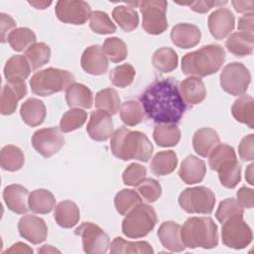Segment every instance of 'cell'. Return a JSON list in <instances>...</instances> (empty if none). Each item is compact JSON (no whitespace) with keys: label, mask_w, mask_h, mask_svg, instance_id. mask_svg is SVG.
I'll return each instance as SVG.
<instances>
[{"label":"cell","mask_w":254,"mask_h":254,"mask_svg":"<svg viewBox=\"0 0 254 254\" xmlns=\"http://www.w3.org/2000/svg\"><path fill=\"white\" fill-rule=\"evenodd\" d=\"M140 102L147 117L158 124L178 123L188 108L174 77L153 81L140 95Z\"/></svg>","instance_id":"cell-1"},{"label":"cell","mask_w":254,"mask_h":254,"mask_svg":"<svg viewBox=\"0 0 254 254\" xmlns=\"http://www.w3.org/2000/svg\"><path fill=\"white\" fill-rule=\"evenodd\" d=\"M112 154L122 160L148 162L153 154V145L148 137L140 131H131L122 126L116 129L110 140Z\"/></svg>","instance_id":"cell-2"},{"label":"cell","mask_w":254,"mask_h":254,"mask_svg":"<svg viewBox=\"0 0 254 254\" xmlns=\"http://www.w3.org/2000/svg\"><path fill=\"white\" fill-rule=\"evenodd\" d=\"M225 60V51L219 45H207L186 54L182 59V70L187 75L204 77L217 72Z\"/></svg>","instance_id":"cell-3"},{"label":"cell","mask_w":254,"mask_h":254,"mask_svg":"<svg viewBox=\"0 0 254 254\" xmlns=\"http://www.w3.org/2000/svg\"><path fill=\"white\" fill-rule=\"evenodd\" d=\"M181 239L188 248H215L218 244L217 225L208 216L189 217L181 228Z\"/></svg>","instance_id":"cell-4"},{"label":"cell","mask_w":254,"mask_h":254,"mask_svg":"<svg viewBox=\"0 0 254 254\" xmlns=\"http://www.w3.org/2000/svg\"><path fill=\"white\" fill-rule=\"evenodd\" d=\"M207 157L210 169L217 172L220 184L223 187L234 189L240 183L241 168L233 147L227 144H218Z\"/></svg>","instance_id":"cell-5"},{"label":"cell","mask_w":254,"mask_h":254,"mask_svg":"<svg viewBox=\"0 0 254 254\" xmlns=\"http://www.w3.org/2000/svg\"><path fill=\"white\" fill-rule=\"evenodd\" d=\"M74 82V75L65 69L48 67L35 72L30 79L32 92L40 96H49L66 89Z\"/></svg>","instance_id":"cell-6"},{"label":"cell","mask_w":254,"mask_h":254,"mask_svg":"<svg viewBox=\"0 0 254 254\" xmlns=\"http://www.w3.org/2000/svg\"><path fill=\"white\" fill-rule=\"evenodd\" d=\"M155 209L140 202L133 207L122 221V232L128 238H141L148 235L157 223Z\"/></svg>","instance_id":"cell-7"},{"label":"cell","mask_w":254,"mask_h":254,"mask_svg":"<svg viewBox=\"0 0 254 254\" xmlns=\"http://www.w3.org/2000/svg\"><path fill=\"white\" fill-rule=\"evenodd\" d=\"M179 204L189 213L209 214L215 204L213 191L206 187L188 188L179 196Z\"/></svg>","instance_id":"cell-8"},{"label":"cell","mask_w":254,"mask_h":254,"mask_svg":"<svg viewBox=\"0 0 254 254\" xmlns=\"http://www.w3.org/2000/svg\"><path fill=\"white\" fill-rule=\"evenodd\" d=\"M168 2L164 0H145L139 2L142 14V27L148 34L160 35L168 28L167 21Z\"/></svg>","instance_id":"cell-9"},{"label":"cell","mask_w":254,"mask_h":254,"mask_svg":"<svg viewBox=\"0 0 254 254\" xmlns=\"http://www.w3.org/2000/svg\"><path fill=\"white\" fill-rule=\"evenodd\" d=\"M222 89L234 96H241L246 93L251 81L248 68L241 63L233 62L226 64L219 75Z\"/></svg>","instance_id":"cell-10"},{"label":"cell","mask_w":254,"mask_h":254,"mask_svg":"<svg viewBox=\"0 0 254 254\" xmlns=\"http://www.w3.org/2000/svg\"><path fill=\"white\" fill-rule=\"evenodd\" d=\"M75 235L81 237L83 251L87 254H103L110 246L109 236L97 224L83 222L74 230Z\"/></svg>","instance_id":"cell-11"},{"label":"cell","mask_w":254,"mask_h":254,"mask_svg":"<svg viewBox=\"0 0 254 254\" xmlns=\"http://www.w3.org/2000/svg\"><path fill=\"white\" fill-rule=\"evenodd\" d=\"M253 234L250 226L243 218H230L222 223V243L233 249H243L252 242Z\"/></svg>","instance_id":"cell-12"},{"label":"cell","mask_w":254,"mask_h":254,"mask_svg":"<svg viewBox=\"0 0 254 254\" xmlns=\"http://www.w3.org/2000/svg\"><path fill=\"white\" fill-rule=\"evenodd\" d=\"M55 13L61 22L83 25L91 15L87 2L81 0H60L56 4Z\"/></svg>","instance_id":"cell-13"},{"label":"cell","mask_w":254,"mask_h":254,"mask_svg":"<svg viewBox=\"0 0 254 254\" xmlns=\"http://www.w3.org/2000/svg\"><path fill=\"white\" fill-rule=\"evenodd\" d=\"M34 149L45 158H50L64 145V138L61 129L57 127L37 130L31 139Z\"/></svg>","instance_id":"cell-14"},{"label":"cell","mask_w":254,"mask_h":254,"mask_svg":"<svg viewBox=\"0 0 254 254\" xmlns=\"http://www.w3.org/2000/svg\"><path fill=\"white\" fill-rule=\"evenodd\" d=\"M86 131L89 137L98 142L108 140L113 134V121L107 111L97 109L91 112Z\"/></svg>","instance_id":"cell-15"},{"label":"cell","mask_w":254,"mask_h":254,"mask_svg":"<svg viewBox=\"0 0 254 254\" xmlns=\"http://www.w3.org/2000/svg\"><path fill=\"white\" fill-rule=\"evenodd\" d=\"M18 230L19 234L32 244H40L48 236V227L45 220L32 214H27L20 218Z\"/></svg>","instance_id":"cell-16"},{"label":"cell","mask_w":254,"mask_h":254,"mask_svg":"<svg viewBox=\"0 0 254 254\" xmlns=\"http://www.w3.org/2000/svg\"><path fill=\"white\" fill-rule=\"evenodd\" d=\"M207 25L211 36L216 40H222L233 31L235 18L229 9L219 8L208 16Z\"/></svg>","instance_id":"cell-17"},{"label":"cell","mask_w":254,"mask_h":254,"mask_svg":"<svg viewBox=\"0 0 254 254\" xmlns=\"http://www.w3.org/2000/svg\"><path fill=\"white\" fill-rule=\"evenodd\" d=\"M80 64L82 69L93 75H100L108 69V60L102 51V48L98 45H92L87 47L80 59Z\"/></svg>","instance_id":"cell-18"},{"label":"cell","mask_w":254,"mask_h":254,"mask_svg":"<svg viewBox=\"0 0 254 254\" xmlns=\"http://www.w3.org/2000/svg\"><path fill=\"white\" fill-rule=\"evenodd\" d=\"M201 33L197 26L189 23H180L173 27L171 40L181 49H190L200 42Z\"/></svg>","instance_id":"cell-19"},{"label":"cell","mask_w":254,"mask_h":254,"mask_svg":"<svg viewBox=\"0 0 254 254\" xmlns=\"http://www.w3.org/2000/svg\"><path fill=\"white\" fill-rule=\"evenodd\" d=\"M29 191L21 185L7 186L3 190V198L7 207L16 214H24L29 209Z\"/></svg>","instance_id":"cell-20"},{"label":"cell","mask_w":254,"mask_h":254,"mask_svg":"<svg viewBox=\"0 0 254 254\" xmlns=\"http://www.w3.org/2000/svg\"><path fill=\"white\" fill-rule=\"evenodd\" d=\"M206 174L205 163L193 155L188 156L181 164L179 176L188 185L200 183Z\"/></svg>","instance_id":"cell-21"},{"label":"cell","mask_w":254,"mask_h":254,"mask_svg":"<svg viewBox=\"0 0 254 254\" xmlns=\"http://www.w3.org/2000/svg\"><path fill=\"white\" fill-rule=\"evenodd\" d=\"M182 226L175 221H165L158 229V237L162 245L172 252H182L186 249L181 239Z\"/></svg>","instance_id":"cell-22"},{"label":"cell","mask_w":254,"mask_h":254,"mask_svg":"<svg viewBox=\"0 0 254 254\" xmlns=\"http://www.w3.org/2000/svg\"><path fill=\"white\" fill-rule=\"evenodd\" d=\"M179 89L185 103L192 106L202 102L206 96V90L200 77L190 76L179 83Z\"/></svg>","instance_id":"cell-23"},{"label":"cell","mask_w":254,"mask_h":254,"mask_svg":"<svg viewBox=\"0 0 254 254\" xmlns=\"http://www.w3.org/2000/svg\"><path fill=\"white\" fill-rule=\"evenodd\" d=\"M30 64L26 57L21 55L12 56L4 66V76L8 83H21L29 76Z\"/></svg>","instance_id":"cell-24"},{"label":"cell","mask_w":254,"mask_h":254,"mask_svg":"<svg viewBox=\"0 0 254 254\" xmlns=\"http://www.w3.org/2000/svg\"><path fill=\"white\" fill-rule=\"evenodd\" d=\"M220 143L217 132L208 127L196 130L192 137L193 150L200 157H207L211 150Z\"/></svg>","instance_id":"cell-25"},{"label":"cell","mask_w":254,"mask_h":254,"mask_svg":"<svg viewBox=\"0 0 254 254\" xmlns=\"http://www.w3.org/2000/svg\"><path fill=\"white\" fill-rule=\"evenodd\" d=\"M20 114L27 125L36 127L41 125L46 118V106L42 100L31 97L21 105Z\"/></svg>","instance_id":"cell-26"},{"label":"cell","mask_w":254,"mask_h":254,"mask_svg":"<svg viewBox=\"0 0 254 254\" xmlns=\"http://www.w3.org/2000/svg\"><path fill=\"white\" fill-rule=\"evenodd\" d=\"M65 100L69 107L88 109L92 106L93 96L91 90L86 85L73 82L65 89Z\"/></svg>","instance_id":"cell-27"},{"label":"cell","mask_w":254,"mask_h":254,"mask_svg":"<svg viewBox=\"0 0 254 254\" xmlns=\"http://www.w3.org/2000/svg\"><path fill=\"white\" fill-rule=\"evenodd\" d=\"M54 217L61 227L71 228L79 221V208L71 200H63L56 206Z\"/></svg>","instance_id":"cell-28"},{"label":"cell","mask_w":254,"mask_h":254,"mask_svg":"<svg viewBox=\"0 0 254 254\" xmlns=\"http://www.w3.org/2000/svg\"><path fill=\"white\" fill-rule=\"evenodd\" d=\"M225 46L228 52L236 57L249 56L253 52L254 36L244 32H234L228 37Z\"/></svg>","instance_id":"cell-29"},{"label":"cell","mask_w":254,"mask_h":254,"mask_svg":"<svg viewBox=\"0 0 254 254\" xmlns=\"http://www.w3.org/2000/svg\"><path fill=\"white\" fill-rule=\"evenodd\" d=\"M231 113L235 120L254 128V100L250 95H241L231 106Z\"/></svg>","instance_id":"cell-30"},{"label":"cell","mask_w":254,"mask_h":254,"mask_svg":"<svg viewBox=\"0 0 254 254\" xmlns=\"http://www.w3.org/2000/svg\"><path fill=\"white\" fill-rule=\"evenodd\" d=\"M29 209L38 214L50 213L56 206V198L54 194L45 189L33 190L28 199Z\"/></svg>","instance_id":"cell-31"},{"label":"cell","mask_w":254,"mask_h":254,"mask_svg":"<svg viewBox=\"0 0 254 254\" xmlns=\"http://www.w3.org/2000/svg\"><path fill=\"white\" fill-rule=\"evenodd\" d=\"M153 138L160 147H173L180 142L181 130L176 124L160 123L154 128Z\"/></svg>","instance_id":"cell-32"},{"label":"cell","mask_w":254,"mask_h":254,"mask_svg":"<svg viewBox=\"0 0 254 254\" xmlns=\"http://www.w3.org/2000/svg\"><path fill=\"white\" fill-rule=\"evenodd\" d=\"M178 165L177 154L172 151H161L155 155L151 162V171L156 176H167L175 171Z\"/></svg>","instance_id":"cell-33"},{"label":"cell","mask_w":254,"mask_h":254,"mask_svg":"<svg viewBox=\"0 0 254 254\" xmlns=\"http://www.w3.org/2000/svg\"><path fill=\"white\" fill-rule=\"evenodd\" d=\"M110 252L112 254H130V253H137V254H152L154 250L152 246L147 241H126L121 237H115L111 242Z\"/></svg>","instance_id":"cell-34"},{"label":"cell","mask_w":254,"mask_h":254,"mask_svg":"<svg viewBox=\"0 0 254 254\" xmlns=\"http://www.w3.org/2000/svg\"><path fill=\"white\" fill-rule=\"evenodd\" d=\"M0 163L3 170L8 172L19 171L25 163L22 150L14 145H6L0 153Z\"/></svg>","instance_id":"cell-35"},{"label":"cell","mask_w":254,"mask_h":254,"mask_svg":"<svg viewBox=\"0 0 254 254\" xmlns=\"http://www.w3.org/2000/svg\"><path fill=\"white\" fill-rule=\"evenodd\" d=\"M112 17L124 32H131L135 30L139 24L137 11L128 5L116 6L112 11Z\"/></svg>","instance_id":"cell-36"},{"label":"cell","mask_w":254,"mask_h":254,"mask_svg":"<svg viewBox=\"0 0 254 254\" xmlns=\"http://www.w3.org/2000/svg\"><path fill=\"white\" fill-rule=\"evenodd\" d=\"M152 64L159 71L171 72L178 66V55L172 48H160L153 54Z\"/></svg>","instance_id":"cell-37"},{"label":"cell","mask_w":254,"mask_h":254,"mask_svg":"<svg viewBox=\"0 0 254 254\" xmlns=\"http://www.w3.org/2000/svg\"><path fill=\"white\" fill-rule=\"evenodd\" d=\"M95 107L107 111L111 115H115L120 107L121 101L117 91L113 88H104L95 94Z\"/></svg>","instance_id":"cell-38"},{"label":"cell","mask_w":254,"mask_h":254,"mask_svg":"<svg viewBox=\"0 0 254 254\" xmlns=\"http://www.w3.org/2000/svg\"><path fill=\"white\" fill-rule=\"evenodd\" d=\"M36 35L31 29L22 27L13 30L10 33L7 42L14 51L23 52L30 46L34 45L36 43Z\"/></svg>","instance_id":"cell-39"},{"label":"cell","mask_w":254,"mask_h":254,"mask_svg":"<svg viewBox=\"0 0 254 254\" xmlns=\"http://www.w3.org/2000/svg\"><path fill=\"white\" fill-rule=\"evenodd\" d=\"M25 57L32 69H37L48 64L50 61L51 49L46 43H35L26 50Z\"/></svg>","instance_id":"cell-40"},{"label":"cell","mask_w":254,"mask_h":254,"mask_svg":"<svg viewBox=\"0 0 254 254\" xmlns=\"http://www.w3.org/2000/svg\"><path fill=\"white\" fill-rule=\"evenodd\" d=\"M142 201L139 193L131 189H123L119 190L114 197V205L117 212L126 215L133 207Z\"/></svg>","instance_id":"cell-41"},{"label":"cell","mask_w":254,"mask_h":254,"mask_svg":"<svg viewBox=\"0 0 254 254\" xmlns=\"http://www.w3.org/2000/svg\"><path fill=\"white\" fill-rule=\"evenodd\" d=\"M102 51L112 63L123 62L128 55L126 44L123 40L116 37L107 38L102 45Z\"/></svg>","instance_id":"cell-42"},{"label":"cell","mask_w":254,"mask_h":254,"mask_svg":"<svg viewBox=\"0 0 254 254\" xmlns=\"http://www.w3.org/2000/svg\"><path fill=\"white\" fill-rule=\"evenodd\" d=\"M120 118L127 126H135L144 119V110L141 103L135 100H127L120 107Z\"/></svg>","instance_id":"cell-43"},{"label":"cell","mask_w":254,"mask_h":254,"mask_svg":"<svg viewBox=\"0 0 254 254\" xmlns=\"http://www.w3.org/2000/svg\"><path fill=\"white\" fill-rule=\"evenodd\" d=\"M87 113L79 108H71L62 116L60 129L64 133H68L80 128L86 121Z\"/></svg>","instance_id":"cell-44"},{"label":"cell","mask_w":254,"mask_h":254,"mask_svg":"<svg viewBox=\"0 0 254 254\" xmlns=\"http://www.w3.org/2000/svg\"><path fill=\"white\" fill-rule=\"evenodd\" d=\"M243 207L232 197L220 201L215 211V217L220 223L230 218H243Z\"/></svg>","instance_id":"cell-45"},{"label":"cell","mask_w":254,"mask_h":254,"mask_svg":"<svg viewBox=\"0 0 254 254\" xmlns=\"http://www.w3.org/2000/svg\"><path fill=\"white\" fill-rule=\"evenodd\" d=\"M136 70L132 64H123L117 65L110 71L109 78L113 85L124 88L133 82Z\"/></svg>","instance_id":"cell-46"},{"label":"cell","mask_w":254,"mask_h":254,"mask_svg":"<svg viewBox=\"0 0 254 254\" xmlns=\"http://www.w3.org/2000/svg\"><path fill=\"white\" fill-rule=\"evenodd\" d=\"M89 26L94 33L100 35L112 34L116 31L114 23L111 21L109 16L102 11H94L91 13Z\"/></svg>","instance_id":"cell-47"},{"label":"cell","mask_w":254,"mask_h":254,"mask_svg":"<svg viewBox=\"0 0 254 254\" xmlns=\"http://www.w3.org/2000/svg\"><path fill=\"white\" fill-rule=\"evenodd\" d=\"M21 99L17 91L10 85L5 84L2 88L0 99V112L3 115L13 114L17 108L18 101Z\"/></svg>","instance_id":"cell-48"},{"label":"cell","mask_w":254,"mask_h":254,"mask_svg":"<svg viewBox=\"0 0 254 254\" xmlns=\"http://www.w3.org/2000/svg\"><path fill=\"white\" fill-rule=\"evenodd\" d=\"M136 188L141 197L147 202H155L162 194L161 185L152 178H145Z\"/></svg>","instance_id":"cell-49"},{"label":"cell","mask_w":254,"mask_h":254,"mask_svg":"<svg viewBox=\"0 0 254 254\" xmlns=\"http://www.w3.org/2000/svg\"><path fill=\"white\" fill-rule=\"evenodd\" d=\"M147 170L144 166L138 163L130 164L123 172L122 180L126 186L137 187L145 178Z\"/></svg>","instance_id":"cell-50"},{"label":"cell","mask_w":254,"mask_h":254,"mask_svg":"<svg viewBox=\"0 0 254 254\" xmlns=\"http://www.w3.org/2000/svg\"><path fill=\"white\" fill-rule=\"evenodd\" d=\"M238 154L243 161L254 159V134H249L242 138L238 146Z\"/></svg>","instance_id":"cell-51"},{"label":"cell","mask_w":254,"mask_h":254,"mask_svg":"<svg viewBox=\"0 0 254 254\" xmlns=\"http://www.w3.org/2000/svg\"><path fill=\"white\" fill-rule=\"evenodd\" d=\"M16 22L14 19L5 13L0 14V32H1V42L5 43L8 40L10 33L15 30Z\"/></svg>","instance_id":"cell-52"},{"label":"cell","mask_w":254,"mask_h":254,"mask_svg":"<svg viewBox=\"0 0 254 254\" xmlns=\"http://www.w3.org/2000/svg\"><path fill=\"white\" fill-rule=\"evenodd\" d=\"M227 1H191L189 3H179L181 5H188L191 10L197 13H206L212 7L226 4Z\"/></svg>","instance_id":"cell-53"},{"label":"cell","mask_w":254,"mask_h":254,"mask_svg":"<svg viewBox=\"0 0 254 254\" xmlns=\"http://www.w3.org/2000/svg\"><path fill=\"white\" fill-rule=\"evenodd\" d=\"M237 202L245 208H252L254 205V191L252 189L247 187L240 188L237 192Z\"/></svg>","instance_id":"cell-54"},{"label":"cell","mask_w":254,"mask_h":254,"mask_svg":"<svg viewBox=\"0 0 254 254\" xmlns=\"http://www.w3.org/2000/svg\"><path fill=\"white\" fill-rule=\"evenodd\" d=\"M253 18H254L253 12L246 13L245 15H243L238 20V30H239V32L253 34V31H254V27H253L254 19Z\"/></svg>","instance_id":"cell-55"},{"label":"cell","mask_w":254,"mask_h":254,"mask_svg":"<svg viewBox=\"0 0 254 254\" xmlns=\"http://www.w3.org/2000/svg\"><path fill=\"white\" fill-rule=\"evenodd\" d=\"M232 6L238 13H244L247 11H251L254 8V1H231Z\"/></svg>","instance_id":"cell-56"},{"label":"cell","mask_w":254,"mask_h":254,"mask_svg":"<svg viewBox=\"0 0 254 254\" xmlns=\"http://www.w3.org/2000/svg\"><path fill=\"white\" fill-rule=\"evenodd\" d=\"M5 253H33V249L25 243L17 242L7 249Z\"/></svg>","instance_id":"cell-57"},{"label":"cell","mask_w":254,"mask_h":254,"mask_svg":"<svg viewBox=\"0 0 254 254\" xmlns=\"http://www.w3.org/2000/svg\"><path fill=\"white\" fill-rule=\"evenodd\" d=\"M28 3L33 7H35L36 9L43 10L49 7L52 4V1H28Z\"/></svg>","instance_id":"cell-58"},{"label":"cell","mask_w":254,"mask_h":254,"mask_svg":"<svg viewBox=\"0 0 254 254\" xmlns=\"http://www.w3.org/2000/svg\"><path fill=\"white\" fill-rule=\"evenodd\" d=\"M253 167H254V165H253V164H250V165L248 166L246 172H245V179L247 180V182H248L251 186L254 185V183H253Z\"/></svg>","instance_id":"cell-59"},{"label":"cell","mask_w":254,"mask_h":254,"mask_svg":"<svg viewBox=\"0 0 254 254\" xmlns=\"http://www.w3.org/2000/svg\"><path fill=\"white\" fill-rule=\"evenodd\" d=\"M39 253H55L58 252L60 253V250L54 248L52 245H44L41 249H38Z\"/></svg>","instance_id":"cell-60"}]
</instances>
